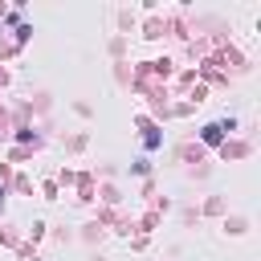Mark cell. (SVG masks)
Masks as SVG:
<instances>
[{
	"mask_svg": "<svg viewBox=\"0 0 261 261\" xmlns=\"http://www.w3.org/2000/svg\"><path fill=\"white\" fill-rule=\"evenodd\" d=\"M0 204H4V192H0Z\"/></svg>",
	"mask_w": 261,
	"mask_h": 261,
	"instance_id": "cell-3",
	"label": "cell"
},
{
	"mask_svg": "<svg viewBox=\"0 0 261 261\" xmlns=\"http://www.w3.org/2000/svg\"><path fill=\"white\" fill-rule=\"evenodd\" d=\"M143 143H147V147H151V151H155V147H159V143H163V135H159V130H147V135H143Z\"/></svg>",
	"mask_w": 261,
	"mask_h": 261,
	"instance_id": "cell-2",
	"label": "cell"
},
{
	"mask_svg": "<svg viewBox=\"0 0 261 261\" xmlns=\"http://www.w3.org/2000/svg\"><path fill=\"white\" fill-rule=\"evenodd\" d=\"M232 126H237V122H232V118H228V122H208V126H204V130H200V139H204V143H208V147H216V143H220V139H224V130H232Z\"/></svg>",
	"mask_w": 261,
	"mask_h": 261,
	"instance_id": "cell-1",
	"label": "cell"
}]
</instances>
